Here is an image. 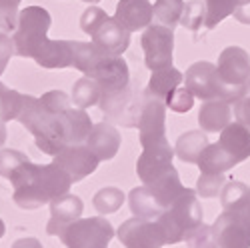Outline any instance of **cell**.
<instances>
[{"instance_id":"cb8c5ba5","label":"cell","mask_w":250,"mask_h":248,"mask_svg":"<svg viewBox=\"0 0 250 248\" xmlns=\"http://www.w3.org/2000/svg\"><path fill=\"white\" fill-rule=\"evenodd\" d=\"M198 168L200 172H216V174H224L230 168L236 166V160L228 154L218 142L214 144H208V146L202 150L200 158H198Z\"/></svg>"},{"instance_id":"d6a6232c","label":"cell","mask_w":250,"mask_h":248,"mask_svg":"<svg viewBox=\"0 0 250 248\" xmlns=\"http://www.w3.org/2000/svg\"><path fill=\"white\" fill-rule=\"evenodd\" d=\"M206 6V24L204 28L212 30L216 28L224 18H228L234 8H236V0H204Z\"/></svg>"},{"instance_id":"8992f818","label":"cell","mask_w":250,"mask_h":248,"mask_svg":"<svg viewBox=\"0 0 250 248\" xmlns=\"http://www.w3.org/2000/svg\"><path fill=\"white\" fill-rule=\"evenodd\" d=\"M218 78L228 90L230 102L238 100L244 90V84L250 76V54L240 46H228L220 52L218 64H216Z\"/></svg>"},{"instance_id":"7a4b0ae2","label":"cell","mask_w":250,"mask_h":248,"mask_svg":"<svg viewBox=\"0 0 250 248\" xmlns=\"http://www.w3.org/2000/svg\"><path fill=\"white\" fill-rule=\"evenodd\" d=\"M16 120L34 136L36 146L44 154L56 156L68 144V136H66L62 114L48 112L42 106L40 98H36V96L24 94L22 108H20V114H18Z\"/></svg>"},{"instance_id":"f6af8a7d","label":"cell","mask_w":250,"mask_h":248,"mask_svg":"<svg viewBox=\"0 0 250 248\" xmlns=\"http://www.w3.org/2000/svg\"><path fill=\"white\" fill-rule=\"evenodd\" d=\"M10 248H44L42 242L38 238H32V236H26V238H18Z\"/></svg>"},{"instance_id":"7402d4cb","label":"cell","mask_w":250,"mask_h":248,"mask_svg":"<svg viewBox=\"0 0 250 248\" xmlns=\"http://www.w3.org/2000/svg\"><path fill=\"white\" fill-rule=\"evenodd\" d=\"M128 204L134 216L138 218H146V220H156L166 208L158 202L156 194L150 190V186L142 184L130 190L128 194Z\"/></svg>"},{"instance_id":"7bdbcfd3","label":"cell","mask_w":250,"mask_h":248,"mask_svg":"<svg viewBox=\"0 0 250 248\" xmlns=\"http://www.w3.org/2000/svg\"><path fill=\"white\" fill-rule=\"evenodd\" d=\"M12 56H14L12 36H8V32H0V74L4 72V68L8 66Z\"/></svg>"},{"instance_id":"4316f807","label":"cell","mask_w":250,"mask_h":248,"mask_svg":"<svg viewBox=\"0 0 250 248\" xmlns=\"http://www.w3.org/2000/svg\"><path fill=\"white\" fill-rule=\"evenodd\" d=\"M40 180H42V186H44L50 200H54L62 194H68L70 186H72V178L54 162L40 166Z\"/></svg>"},{"instance_id":"9c48e42d","label":"cell","mask_w":250,"mask_h":248,"mask_svg":"<svg viewBox=\"0 0 250 248\" xmlns=\"http://www.w3.org/2000/svg\"><path fill=\"white\" fill-rule=\"evenodd\" d=\"M184 86L192 92L194 98H200L202 102L212 98H224L230 102L228 90L220 82L216 64H212V62H206V60L194 62L184 74Z\"/></svg>"},{"instance_id":"484cf974","label":"cell","mask_w":250,"mask_h":248,"mask_svg":"<svg viewBox=\"0 0 250 248\" xmlns=\"http://www.w3.org/2000/svg\"><path fill=\"white\" fill-rule=\"evenodd\" d=\"M64 120V128H66V136H68V144H82L86 142L90 130H92V120L86 114L84 108H68L62 114Z\"/></svg>"},{"instance_id":"4dcf8cb0","label":"cell","mask_w":250,"mask_h":248,"mask_svg":"<svg viewBox=\"0 0 250 248\" xmlns=\"http://www.w3.org/2000/svg\"><path fill=\"white\" fill-rule=\"evenodd\" d=\"M124 202V192L116 186H106V188H100L94 198L92 204L100 214H114L120 210V206Z\"/></svg>"},{"instance_id":"8d00e7d4","label":"cell","mask_w":250,"mask_h":248,"mask_svg":"<svg viewBox=\"0 0 250 248\" xmlns=\"http://www.w3.org/2000/svg\"><path fill=\"white\" fill-rule=\"evenodd\" d=\"M164 104H166V108H170L172 112L184 114V112L192 110V106H194V96H192V92H190L188 88L180 84L176 90H172V92L168 94V98L164 100Z\"/></svg>"},{"instance_id":"e0dca14e","label":"cell","mask_w":250,"mask_h":248,"mask_svg":"<svg viewBox=\"0 0 250 248\" xmlns=\"http://www.w3.org/2000/svg\"><path fill=\"white\" fill-rule=\"evenodd\" d=\"M114 18L128 32H138L150 26L154 18V4L150 0H118Z\"/></svg>"},{"instance_id":"bcb514c9","label":"cell","mask_w":250,"mask_h":248,"mask_svg":"<svg viewBox=\"0 0 250 248\" xmlns=\"http://www.w3.org/2000/svg\"><path fill=\"white\" fill-rule=\"evenodd\" d=\"M238 212H240V214H242V218L250 224V198H248V202L244 204V208H242V210H238Z\"/></svg>"},{"instance_id":"8fae6325","label":"cell","mask_w":250,"mask_h":248,"mask_svg":"<svg viewBox=\"0 0 250 248\" xmlns=\"http://www.w3.org/2000/svg\"><path fill=\"white\" fill-rule=\"evenodd\" d=\"M138 138L142 148L166 140V104L162 100L144 94L138 118Z\"/></svg>"},{"instance_id":"e575fe53","label":"cell","mask_w":250,"mask_h":248,"mask_svg":"<svg viewBox=\"0 0 250 248\" xmlns=\"http://www.w3.org/2000/svg\"><path fill=\"white\" fill-rule=\"evenodd\" d=\"M226 184L224 174L216 172H200V178L196 180V194L202 198H216Z\"/></svg>"},{"instance_id":"ee69618b","label":"cell","mask_w":250,"mask_h":248,"mask_svg":"<svg viewBox=\"0 0 250 248\" xmlns=\"http://www.w3.org/2000/svg\"><path fill=\"white\" fill-rule=\"evenodd\" d=\"M232 14H234V18L238 20L240 24H250V0H246V2L238 4Z\"/></svg>"},{"instance_id":"4fadbf2b","label":"cell","mask_w":250,"mask_h":248,"mask_svg":"<svg viewBox=\"0 0 250 248\" xmlns=\"http://www.w3.org/2000/svg\"><path fill=\"white\" fill-rule=\"evenodd\" d=\"M98 162L100 160L86 146V142L66 144V146L54 156V164H58V166L72 178V182H80L86 176H90L98 168Z\"/></svg>"},{"instance_id":"60d3db41","label":"cell","mask_w":250,"mask_h":248,"mask_svg":"<svg viewBox=\"0 0 250 248\" xmlns=\"http://www.w3.org/2000/svg\"><path fill=\"white\" fill-rule=\"evenodd\" d=\"M234 116L238 122L246 124V126H250V76L246 80L244 84V90L242 94L238 96V100L234 102Z\"/></svg>"},{"instance_id":"b9f144b4","label":"cell","mask_w":250,"mask_h":248,"mask_svg":"<svg viewBox=\"0 0 250 248\" xmlns=\"http://www.w3.org/2000/svg\"><path fill=\"white\" fill-rule=\"evenodd\" d=\"M106 16H108V14L104 12L100 6H88L84 12H82V16H80V28L84 30L86 34H92L94 28H96Z\"/></svg>"},{"instance_id":"5bb4252c","label":"cell","mask_w":250,"mask_h":248,"mask_svg":"<svg viewBox=\"0 0 250 248\" xmlns=\"http://www.w3.org/2000/svg\"><path fill=\"white\" fill-rule=\"evenodd\" d=\"M220 248H250V224L240 212L224 210L212 224Z\"/></svg>"},{"instance_id":"d590c367","label":"cell","mask_w":250,"mask_h":248,"mask_svg":"<svg viewBox=\"0 0 250 248\" xmlns=\"http://www.w3.org/2000/svg\"><path fill=\"white\" fill-rule=\"evenodd\" d=\"M26 162H30V158L24 154V152H20V150H12V148H4V150H0V176L10 180L14 176V172L20 168V166H24Z\"/></svg>"},{"instance_id":"83f0119b","label":"cell","mask_w":250,"mask_h":248,"mask_svg":"<svg viewBox=\"0 0 250 248\" xmlns=\"http://www.w3.org/2000/svg\"><path fill=\"white\" fill-rule=\"evenodd\" d=\"M100 94H102V90H100L98 82L94 78H90V76H82L80 80H76L70 100L74 102L76 108H84L86 110V108L98 104Z\"/></svg>"},{"instance_id":"44dd1931","label":"cell","mask_w":250,"mask_h":248,"mask_svg":"<svg viewBox=\"0 0 250 248\" xmlns=\"http://www.w3.org/2000/svg\"><path fill=\"white\" fill-rule=\"evenodd\" d=\"M34 60L42 68H72V40H48L38 48Z\"/></svg>"},{"instance_id":"7c38bea8","label":"cell","mask_w":250,"mask_h":248,"mask_svg":"<svg viewBox=\"0 0 250 248\" xmlns=\"http://www.w3.org/2000/svg\"><path fill=\"white\" fill-rule=\"evenodd\" d=\"M118 238L124 248H162L166 244L162 228L156 220L128 218L120 224Z\"/></svg>"},{"instance_id":"1f68e13d","label":"cell","mask_w":250,"mask_h":248,"mask_svg":"<svg viewBox=\"0 0 250 248\" xmlns=\"http://www.w3.org/2000/svg\"><path fill=\"white\" fill-rule=\"evenodd\" d=\"M22 98L24 94H20L18 90L6 88L2 82H0V120L2 122H10L16 120L22 108Z\"/></svg>"},{"instance_id":"c3c4849f","label":"cell","mask_w":250,"mask_h":248,"mask_svg":"<svg viewBox=\"0 0 250 248\" xmlns=\"http://www.w3.org/2000/svg\"><path fill=\"white\" fill-rule=\"evenodd\" d=\"M4 232H6V226H4L2 218H0V238H2V236H4Z\"/></svg>"},{"instance_id":"30bf717a","label":"cell","mask_w":250,"mask_h":248,"mask_svg":"<svg viewBox=\"0 0 250 248\" xmlns=\"http://www.w3.org/2000/svg\"><path fill=\"white\" fill-rule=\"evenodd\" d=\"M172 156H174V148L170 146L168 140H162L152 146L142 148V154L138 156L136 162V174L142 180V184H154L160 178H164L168 172L174 170L172 166Z\"/></svg>"},{"instance_id":"f546056e","label":"cell","mask_w":250,"mask_h":248,"mask_svg":"<svg viewBox=\"0 0 250 248\" xmlns=\"http://www.w3.org/2000/svg\"><path fill=\"white\" fill-rule=\"evenodd\" d=\"M184 10V0H154V20L158 24L172 28L180 24V16Z\"/></svg>"},{"instance_id":"816d5d0a","label":"cell","mask_w":250,"mask_h":248,"mask_svg":"<svg viewBox=\"0 0 250 248\" xmlns=\"http://www.w3.org/2000/svg\"><path fill=\"white\" fill-rule=\"evenodd\" d=\"M96 248H108V246H96Z\"/></svg>"},{"instance_id":"ffe728a7","label":"cell","mask_w":250,"mask_h":248,"mask_svg":"<svg viewBox=\"0 0 250 248\" xmlns=\"http://www.w3.org/2000/svg\"><path fill=\"white\" fill-rule=\"evenodd\" d=\"M230 118H232V102L224 98L204 100L198 112V124L206 132H220L230 124Z\"/></svg>"},{"instance_id":"836d02e7","label":"cell","mask_w":250,"mask_h":248,"mask_svg":"<svg viewBox=\"0 0 250 248\" xmlns=\"http://www.w3.org/2000/svg\"><path fill=\"white\" fill-rule=\"evenodd\" d=\"M180 24L188 28L190 32H198L206 24V6L204 0H190L184 2V10L180 16Z\"/></svg>"},{"instance_id":"277c9868","label":"cell","mask_w":250,"mask_h":248,"mask_svg":"<svg viewBox=\"0 0 250 248\" xmlns=\"http://www.w3.org/2000/svg\"><path fill=\"white\" fill-rule=\"evenodd\" d=\"M50 22V12L42 6H26L24 10H20L16 28L12 32L14 54L22 58H34L38 48L46 42Z\"/></svg>"},{"instance_id":"681fc988","label":"cell","mask_w":250,"mask_h":248,"mask_svg":"<svg viewBox=\"0 0 250 248\" xmlns=\"http://www.w3.org/2000/svg\"><path fill=\"white\" fill-rule=\"evenodd\" d=\"M82 2H88V4H96V2H100V0H82Z\"/></svg>"},{"instance_id":"7dc6e473","label":"cell","mask_w":250,"mask_h":248,"mask_svg":"<svg viewBox=\"0 0 250 248\" xmlns=\"http://www.w3.org/2000/svg\"><path fill=\"white\" fill-rule=\"evenodd\" d=\"M4 142H6V126H4V122L0 120V146H4Z\"/></svg>"},{"instance_id":"ac0fdd59","label":"cell","mask_w":250,"mask_h":248,"mask_svg":"<svg viewBox=\"0 0 250 248\" xmlns=\"http://www.w3.org/2000/svg\"><path fill=\"white\" fill-rule=\"evenodd\" d=\"M120 130H116L108 122H98L92 124V130L86 138V146L96 154L98 160H110L116 156L120 148Z\"/></svg>"},{"instance_id":"6da1fadb","label":"cell","mask_w":250,"mask_h":248,"mask_svg":"<svg viewBox=\"0 0 250 248\" xmlns=\"http://www.w3.org/2000/svg\"><path fill=\"white\" fill-rule=\"evenodd\" d=\"M72 68L94 78L102 92L126 88L130 84V70L122 56L106 54L98 50L92 42H72Z\"/></svg>"},{"instance_id":"603a6c76","label":"cell","mask_w":250,"mask_h":248,"mask_svg":"<svg viewBox=\"0 0 250 248\" xmlns=\"http://www.w3.org/2000/svg\"><path fill=\"white\" fill-rule=\"evenodd\" d=\"M182 82H184V74L180 70H176L174 66L158 68V70H152V76L148 80V86L144 90V94L164 102L168 98V94L172 90H176Z\"/></svg>"},{"instance_id":"d4e9b609","label":"cell","mask_w":250,"mask_h":248,"mask_svg":"<svg viewBox=\"0 0 250 248\" xmlns=\"http://www.w3.org/2000/svg\"><path fill=\"white\" fill-rule=\"evenodd\" d=\"M208 138L202 130H188L178 136L176 144H174V154L186 162V164H196L202 150L208 146Z\"/></svg>"},{"instance_id":"9a60e30c","label":"cell","mask_w":250,"mask_h":248,"mask_svg":"<svg viewBox=\"0 0 250 248\" xmlns=\"http://www.w3.org/2000/svg\"><path fill=\"white\" fill-rule=\"evenodd\" d=\"M90 42L106 54H114V56H122L128 50L130 44V32L124 28L122 24L116 22V18L106 16L102 22L94 28V32L90 34Z\"/></svg>"},{"instance_id":"f907efd6","label":"cell","mask_w":250,"mask_h":248,"mask_svg":"<svg viewBox=\"0 0 250 248\" xmlns=\"http://www.w3.org/2000/svg\"><path fill=\"white\" fill-rule=\"evenodd\" d=\"M242 2H246V0H236V6H238V4H242Z\"/></svg>"},{"instance_id":"3957f363","label":"cell","mask_w":250,"mask_h":248,"mask_svg":"<svg viewBox=\"0 0 250 248\" xmlns=\"http://www.w3.org/2000/svg\"><path fill=\"white\" fill-rule=\"evenodd\" d=\"M156 222L160 224L166 244H178L186 240V236L204 222L196 190L184 188V192L156 218Z\"/></svg>"},{"instance_id":"ba28073f","label":"cell","mask_w":250,"mask_h":248,"mask_svg":"<svg viewBox=\"0 0 250 248\" xmlns=\"http://www.w3.org/2000/svg\"><path fill=\"white\" fill-rule=\"evenodd\" d=\"M140 46L144 50V64L150 70L172 66L174 60V30L162 24L146 26L140 36Z\"/></svg>"},{"instance_id":"f1b7e54d","label":"cell","mask_w":250,"mask_h":248,"mask_svg":"<svg viewBox=\"0 0 250 248\" xmlns=\"http://www.w3.org/2000/svg\"><path fill=\"white\" fill-rule=\"evenodd\" d=\"M250 198V186H246L244 182L238 180H230L224 184V188L220 192V202L222 208L228 212H238L244 208V204Z\"/></svg>"},{"instance_id":"f35d334b","label":"cell","mask_w":250,"mask_h":248,"mask_svg":"<svg viewBox=\"0 0 250 248\" xmlns=\"http://www.w3.org/2000/svg\"><path fill=\"white\" fill-rule=\"evenodd\" d=\"M40 102H42V106L52 112V114H64L68 108H70V98L66 92L62 90H48L44 92L42 96H40Z\"/></svg>"},{"instance_id":"2e32d148","label":"cell","mask_w":250,"mask_h":248,"mask_svg":"<svg viewBox=\"0 0 250 248\" xmlns=\"http://www.w3.org/2000/svg\"><path fill=\"white\" fill-rule=\"evenodd\" d=\"M82 210H84L82 200L70 192L50 200V220L46 224V232L50 236H60V232L68 224H72L82 216Z\"/></svg>"},{"instance_id":"74e56055","label":"cell","mask_w":250,"mask_h":248,"mask_svg":"<svg viewBox=\"0 0 250 248\" xmlns=\"http://www.w3.org/2000/svg\"><path fill=\"white\" fill-rule=\"evenodd\" d=\"M186 244H188V248H218L214 228L204 222L186 236Z\"/></svg>"},{"instance_id":"d6986e66","label":"cell","mask_w":250,"mask_h":248,"mask_svg":"<svg viewBox=\"0 0 250 248\" xmlns=\"http://www.w3.org/2000/svg\"><path fill=\"white\" fill-rule=\"evenodd\" d=\"M218 144L230 154L238 164L250 158V126L242 122H230L226 128L220 130Z\"/></svg>"},{"instance_id":"ab89813d","label":"cell","mask_w":250,"mask_h":248,"mask_svg":"<svg viewBox=\"0 0 250 248\" xmlns=\"http://www.w3.org/2000/svg\"><path fill=\"white\" fill-rule=\"evenodd\" d=\"M20 2L22 0H0V32H14Z\"/></svg>"},{"instance_id":"52a82bcc","label":"cell","mask_w":250,"mask_h":248,"mask_svg":"<svg viewBox=\"0 0 250 248\" xmlns=\"http://www.w3.org/2000/svg\"><path fill=\"white\" fill-rule=\"evenodd\" d=\"M12 182V198L14 202L24 210H36L40 206L50 202L42 180H40V166L34 162H26L24 166H20L14 176L10 178Z\"/></svg>"},{"instance_id":"5b68a950","label":"cell","mask_w":250,"mask_h":248,"mask_svg":"<svg viewBox=\"0 0 250 248\" xmlns=\"http://www.w3.org/2000/svg\"><path fill=\"white\" fill-rule=\"evenodd\" d=\"M114 236L112 224L102 218H78L72 224H68L60 232V240L66 248H96V246H108V242Z\"/></svg>"}]
</instances>
